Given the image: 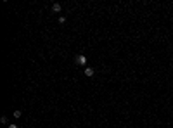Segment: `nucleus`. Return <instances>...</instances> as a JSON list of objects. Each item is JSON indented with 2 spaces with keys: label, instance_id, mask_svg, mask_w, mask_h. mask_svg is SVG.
Wrapping results in <instances>:
<instances>
[{
  "label": "nucleus",
  "instance_id": "1",
  "mask_svg": "<svg viewBox=\"0 0 173 128\" xmlns=\"http://www.w3.org/2000/svg\"><path fill=\"white\" fill-rule=\"evenodd\" d=\"M75 62L80 64V66H85V64H86V55H81V54H80V55H76V57H75Z\"/></svg>",
  "mask_w": 173,
  "mask_h": 128
},
{
  "label": "nucleus",
  "instance_id": "2",
  "mask_svg": "<svg viewBox=\"0 0 173 128\" xmlns=\"http://www.w3.org/2000/svg\"><path fill=\"white\" fill-rule=\"evenodd\" d=\"M85 76H93V68H85Z\"/></svg>",
  "mask_w": 173,
  "mask_h": 128
},
{
  "label": "nucleus",
  "instance_id": "3",
  "mask_svg": "<svg viewBox=\"0 0 173 128\" xmlns=\"http://www.w3.org/2000/svg\"><path fill=\"white\" fill-rule=\"evenodd\" d=\"M52 11L54 12H61V4H52Z\"/></svg>",
  "mask_w": 173,
  "mask_h": 128
},
{
  "label": "nucleus",
  "instance_id": "4",
  "mask_svg": "<svg viewBox=\"0 0 173 128\" xmlns=\"http://www.w3.org/2000/svg\"><path fill=\"white\" fill-rule=\"evenodd\" d=\"M21 114H23L21 111H14V118H21Z\"/></svg>",
  "mask_w": 173,
  "mask_h": 128
},
{
  "label": "nucleus",
  "instance_id": "5",
  "mask_svg": "<svg viewBox=\"0 0 173 128\" xmlns=\"http://www.w3.org/2000/svg\"><path fill=\"white\" fill-rule=\"evenodd\" d=\"M59 23L64 24V23H66V18H64V16H61V18H59Z\"/></svg>",
  "mask_w": 173,
  "mask_h": 128
},
{
  "label": "nucleus",
  "instance_id": "6",
  "mask_svg": "<svg viewBox=\"0 0 173 128\" xmlns=\"http://www.w3.org/2000/svg\"><path fill=\"white\" fill-rule=\"evenodd\" d=\"M9 128H19L17 125H9Z\"/></svg>",
  "mask_w": 173,
  "mask_h": 128
}]
</instances>
